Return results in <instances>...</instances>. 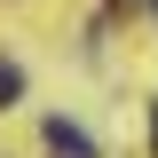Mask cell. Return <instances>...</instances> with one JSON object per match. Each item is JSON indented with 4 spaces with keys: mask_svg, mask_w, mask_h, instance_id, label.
Segmentation results:
<instances>
[{
    "mask_svg": "<svg viewBox=\"0 0 158 158\" xmlns=\"http://www.w3.org/2000/svg\"><path fill=\"white\" fill-rule=\"evenodd\" d=\"M150 150H158V103H150Z\"/></svg>",
    "mask_w": 158,
    "mask_h": 158,
    "instance_id": "3957f363",
    "label": "cell"
},
{
    "mask_svg": "<svg viewBox=\"0 0 158 158\" xmlns=\"http://www.w3.org/2000/svg\"><path fill=\"white\" fill-rule=\"evenodd\" d=\"M48 150H56V158H95V142L79 135L71 118H48Z\"/></svg>",
    "mask_w": 158,
    "mask_h": 158,
    "instance_id": "6da1fadb",
    "label": "cell"
},
{
    "mask_svg": "<svg viewBox=\"0 0 158 158\" xmlns=\"http://www.w3.org/2000/svg\"><path fill=\"white\" fill-rule=\"evenodd\" d=\"M24 95V71H16V63H0V103H16Z\"/></svg>",
    "mask_w": 158,
    "mask_h": 158,
    "instance_id": "7a4b0ae2",
    "label": "cell"
}]
</instances>
